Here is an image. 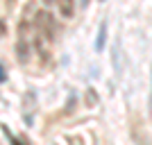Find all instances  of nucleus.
<instances>
[{"mask_svg":"<svg viewBox=\"0 0 152 145\" xmlns=\"http://www.w3.org/2000/svg\"><path fill=\"white\" fill-rule=\"evenodd\" d=\"M150 111H152V91H150Z\"/></svg>","mask_w":152,"mask_h":145,"instance_id":"obj_3","label":"nucleus"},{"mask_svg":"<svg viewBox=\"0 0 152 145\" xmlns=\"http://www.w3.org/2000/svg\"><path fill=\"white\" fill-rule=\"evenodd\" d=\"M104 34H107V25L102 23V25H100V32H98V41H95V50H98V52L104 48Z\"/></svg>","mask_w":152,"mask_h":145,"instance_id":"obj_1","label":"nucleus"},{"mask_svg":"<svg viewBox=\"0 0 152 145\" xmlns=\"http://www.w3.org/2000/svg\"><path fill=\"white\" fill-rule=\"evenodd\" d=\"M0 32H5V25H2V23H0Z\"/></svg>","mask_w":152,"mask_h":145,"instance_id":"obj_4","label":"nucleus"},{"mask_svg":"<svg viewBox=\"0 0 152 145\" xmlns=\"http://www.w3.org/2000/svg\"><path fill=\"white\" fill-rule=\"evenodd\" d=\"M0 82H5V68H2V63H0Z\"/></svg>","mask_w":152,"mask_h":145,"instance_id":"obj_2","label":"nucleus"}]
</instances>
